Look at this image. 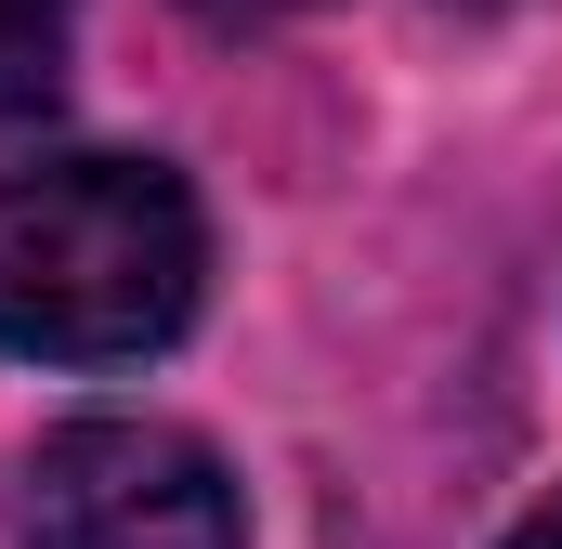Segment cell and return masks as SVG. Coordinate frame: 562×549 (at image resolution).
Here are the masks:
<instances>
[{"label":"cell","mask_w":562,"mask_h":549,"mask_svg":"<svg viewBox=\"0 0 562 549\" xmlns=\"http://www.w3.org/2000/svg\"><path fill=\"white\" fill-rule=\"evenodd\" d=\"M210 274V223L157 157H53L0 170V354L132 367L183 340Z\"/></svg>","instance_id":"obj_1"},{"label":"cell","mask_w":562,"mask_h":549,"mask_svg":"<svg viewBox=\"0 0 562 549\" xmlns=\"http://www.w3.org/2000/svg\"><path fill=\"white\" fill-rule=\"evenodd\" d=\"M13 549H249L236 471L170 418H79L26 471Z\"/></svg>","instance_id":"obj_2"},{"label":"cell","mask_w":562,"mask_h":549,"mask_svg":"<svg viewBox=\"0 0 562 549\" xmlns=\"http://www.w3.org/2000/svg\"><path fill=\"white\" fill-rule=\"evenodd\" d=\"M66 40H79V0H0V132H26L66 92Z\"/></svg>","instance_id":"obj_3"},{"label":"cell","mask_w":562,"mask_h":549,"mask_svg":"<svg viewBox=\"0 0 562 549\" xmlns=\"http://www.w3.org/2000/svg\"><path fill=\"white\" fill-rule=\"evenodd\" d=\"M196 26H223V40H249V26H288V13H314V0H183Z\"/></svg>","instance_id":"obj_4"},{"label":"cell","mask_w":562,"mask_h":549,"mask_svg":"<svg viewBox=\"0 0 562 549\" xmlns=\"http://www.w3.org/2000/svg\"><path fill=\"white\" fill-rule=\"evenodd\" d=\"M497 549H562V497H550V511H524V524H510Z\"/></svg>","instance_id":"obj_5"}]
</instances>
